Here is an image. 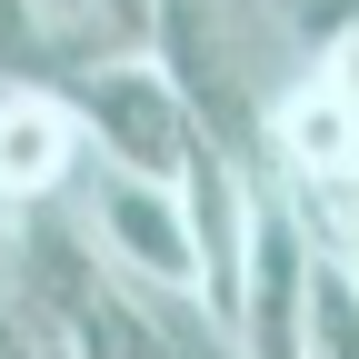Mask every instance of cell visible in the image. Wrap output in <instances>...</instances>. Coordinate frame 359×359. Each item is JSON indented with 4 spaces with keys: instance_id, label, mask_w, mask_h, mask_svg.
Listing matches in <instances>:
<instances>
[{
    "instance_id": "5",
    "label": "cell",
    "mask_w": 359,
    "mask_h": 359,
    "mask_svg": "<svg viewBox=\"0 0 359 359\" xmlns=\"http://www.w3.org/2000/svg\"><path fill=\"white\" fill-rule=\"evenodd\" d=\"M90 180V140L50 80H0V200L20 219L30 210H60Z\"/></svg>"
},
{
    "instance_id": "1",
    "label": "cell",
    "mask_w": 359,
    "mask_h": 359,
    "mask_svg": "<svg viewBox=\"0 0 359 359\" xmlns=\"http://www.w3.org/2000/svg\"><path fill=\"white\" fill-rule=\"evenodd\" d=\"M140 50L170 70L180 100H190L200 140H219L230 160L259 170L269 110H280V90L299 80L290 20L269 11V0H150V40Z\"/></svg>"
},
{
    "instance_id": "6",
    "label": "cell",
    "mask_w": 359,
    "mask_h": 359,
    "mask_svg": "<svg viewBox=\"0 0 359 359\" xmlns=\"http://www.w3.org/2000/svg\"><path fill=\"white\" fill-rule=\"evenodd\" d=\"M299 359H359V259H349V250H309Z\"/></svg>"
},
{
    "instance_id": "4",
    "label": "cell",
    "mask_w": 359,
    "mask_h": 359,
    "mask_svg": "<svg viewBox=\"0 0 359 359\" xmlns=\"http://www.w3.org/2000/svg\"><path fill=\"white\" fill-rule=\"evenodd\" d=\"M309 240L299 210L259 180L250 200V250H240V309H230V339L240 359H299V290H309Z\"/></svg>"
},
{
    "instance_id": "8",
    "label": "cell",
    "mask_w": 359,
    "mask_h": 359,
    "mask_svg": "<svg viewBox=\"0 0 359 359\" xmlns=\"http://www.w3.org/2000/svg\"><path fill=\"white\" fill-rule=\"evenodd\" d=\"M349 259H359V240H349Z\"/></svg>"
},
{
    "instance_id": "2",
    "label": "cell",
    "mask_w": 359,
    "mask_h": 359,
    "mask_svg": "<svg viewBox=\"0 0 359 359\" xmlns=\"http://www.w3.org/2000/svg\"><path fill=\"white\" fill-rule=\"evenodd\" d=\"M50 90L70 100V120H80V140H90V160H100V170L170 180V190H180V170L200 160V120H190V100L170 90V70H160L150 50L80 60V70H60Z\"/></svg>"
},
{
    "instance_id": "7",
    "label": "cell",
    "mask_w": 359,
    "mask_h": 359,
    "mask_svg": "<svg viewBox=\"0 0 359 359\" xmlns=\"http://www.w3.org/2000/svg\"><path fill=\"white\" fill-rule=\"evenodd\" d=\"M11 230H20V210H11V200H0V240H11Z\"/></svg>"
},
{
    "instance_id": "3",
    "label": "cell",
    "mask_w": 359,
    "mask_h": 359,
    "mask_svg": "<svg viewBox=\"0 0 359 359\" xmlns=\"http://www.w3.org/2000/svg\"><path fill=\"white\" fill-rule=\"evenodd\" d=\"M80 219H90V259L110 269L120 290H160V299H200V259H190V210H180L170 180H130V170H100L90 160L80 180Z\"/></svg>"
}]
</instances>
